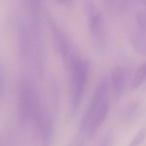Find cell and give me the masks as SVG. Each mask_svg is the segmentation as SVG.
<instances>
[{
    "instance_id": "obj_1",
    "label": "cell",
    "mask_w": 146,
    "mask_h": 146,
    "mask_svg": "<svg viewBox=\"0 0 146 146\" xmlns=\"http://www.w3.org/2000/svg\"><path fill=\"white\" fill-rule=\"evenodd\" d=\"M28 13L20 15L17 22V43L19 57L37 74H41L45 65V49L41 16L44 8L39 1H29Z\"/></svg>"
},
{
    "instance_id": "obj_2",
    "label": "cell",
    "mask_w": 146,
    "mask_h": 146,
    "mask_svg": "<svg viewBox=\"0 0 146 146\" xmlns=\"http://www.w3.org/2000/svg\"><path fill=\"white\" fill-rule=\"evenodd\" d=\"M109 78H101L92 94L85 114L82 119L81 128L86 136L91 137L104 123L110 108Z\"/></svg>"
},
{
    "instance_id": "obj_3",
    "label": "cell",
    "mask_w": 146,
    "mask_h": 146,
    "mask_svg": "<svg viewBox=\"0 0 146 146\" xmlns=\"http://www.w3.org/2000/svg\"><path fill=\"white\" fill-rule=\"evenodd\" d=\"M40 94L34 79L30 75H22L18 82L17 112L21 125H33L35 118L42 107Z\"/></svg>"
},
{
    "instance_id": "obj_4",
    "label": "cell",
    "mask_w": 146,
    "mask_h": 146,
    "mask_svg": "<svg viewBox=\"0 0 146 146\" xmlns=\"http://www.w3.org/2000/svg\"><path fill=\"white\" fill-rule=\"evenodd\" d=\"M69 74V102L71 113L75 114L79 109L82 97L85 91L88 77V62L82 57L80 52L76 53L68 66L66 67Z\"/></svg>"
},
{
    "instance_id": "obj_5",
    "label": "cell",
    "mask_w": 146,
    "mask_h": 146,
    "mask_svg": "<svg viewBox=\"0 0 146 146\" xmlns=\"http://www.w3.org/2000/svg\"><path fill=\"white\" fill-rule=\"evenodd\" d=\"M85 12L92 41L96 48L103 49L106 42V28L103 15L91 1L85 2Z\"/></svg>"
},
{
    "instance_id": "obj_6",
    "label": "cell",
    "mask_w": 146,
    "mask_h": 146,
    "mask_svg": "<svg viewBox=\"0 0 146 146\" xmlns=\"http://www.w3.org/2000/svg\"><path fill=\"white\" fill-rule=\"evenodd\" d=\"M47 21L50 26L51 32H52L53 42L55 44V47L60 54L63 64L65 65V67H67L73 56L79 52V50L74 45L72 40L69 38L67 33L52 18H49V16H47Z\"/></svg>"
},
{
    "instance_id": "obj_7",
    "label": "cell",
    "mask_w": 146,
    "mask_h": 146,
    "mask_svg": "<svg viewBox=\"0 0 146 146\" xmlns=\"http://www.w3.org/2000/svg\"><path fill=\"white\" fill-rule=\"evenodd\" d=\"M33 126L42 141V146H50L54 133V121L50 111L44 105L39 110Z\"/></svg>"
},
{
    "instance_id": "obj_8",
    "label": "cell",
    "mask_w": 146,
    "mask_h": 146,
    "mask_svg": "<svg viewBox=\"0 0 146 146\" xmlns=\"http://www.w3.org/2000/svg\"><path fill=\"white\" fill-rule=\"evenodd\" d=\"M108 78L114 97L116 99L121 98L129 83V69L123 65H117L111 70Z\"/></svg>"
},
{
    "instance_id": "obj_9",
    "label": "cell",
    "mask_w": 146,
    "mask_h": 146,
    "mask_svg": "<svg viewBox=\"0 0 146 146\" xmlns=\"http://www.w3.org/2000/svg\"><path fill=\"white\" fill-rule=\"evenodd\" d=\"M146 81V62H143L133 73L130 80V87L132 89L139 88Z\"/></svg>"
},
{
    "instance_id": "obj_10",
    "label": "cell",
    "mask_w": 146,
    "mask_h": 146,
    "mask_svg": "<svg viewBox=\"0 0 146 146\" xmlns=\"http://www.w3.org/2000/svg\"><path fill=\"white\" fill-rule=\"evenodd\" d=\"M140 109L139 102H131L129 103L125 108H124L123 112H122V117L126 121H131L136 118L138 115V112Z\"/></svg>"
},
{
    "instance_id": "obj_11",
    "label": "cell",
    "mask_w": 146,
    "mask_h": 146,
    "mask_svg": "<svg viewBox=\"0 0 146 146\" xmlns=\"http://www.w3.org/2000/svg\"><path fill=\"white\" fill-rule=\"evenodd\" d=\"M145 138H146V129L145 128H141V129H139L136 132V134L133 136V138L129 142L128 146H139Z\"/></svg>"
},
{
    "instance_id": "obj_12",
    "label": "cell",
    "mask_w": 146,
    "mask_h": 146,
    "mask_svg": "<svg viewBox=\"0 0 146 146\" xmlns=\"http://www.w3.org/2000/svg\"><path fill=\"white\" fill-rule=\"evenodd\" d=\"M136 29L146 32V12L145 11H139L136 14Z\"/></svg>"
},
{
    "instance_id": "obj_13",
    "label": "cell",
    "mask_w": 146,
    "mask_h": 146,
    "mask_svg": "<svg viewBox=\"0 0 146 146\" xmlns=\"http://www.w3.org/2000/svg\"><path fill=\"white\" fill-rule=\"evenodd\" d=\"M114 142V136L111 131L106 132L103 135V137L100 139L99 143L97 146H113Z\"/></svg>"
},
{
    "instance_id": "obj_14",
    "label": "cell",
    "mask_w": 146,
    "mask_h": 146,
    "mask_svg": "<svg viewBox=\"0 0 146 146\" xmlns=\"http://www.w3.org/2000/svg\"><path fill=\"white\" fill-rule=\"evenodd\" d=\"M3 91H4V79H3L2 72H1V69H0V97L2 96Z\"/></svg>"
},
{
    "instance_id": "obj_15",
    "label": "cell",
    "mask_w": 146,
    "mask_h": 146,
    "mask_svg": "<svg viewBox=\"0 0 146 146\" xmlns=\"http://www.w3.org/2000/svg\"><path fill=\"white\" fill-rule=\"evenodd\" d=\"M74 146H81V143H76Z\"/></svg>"
}]
</instances>
